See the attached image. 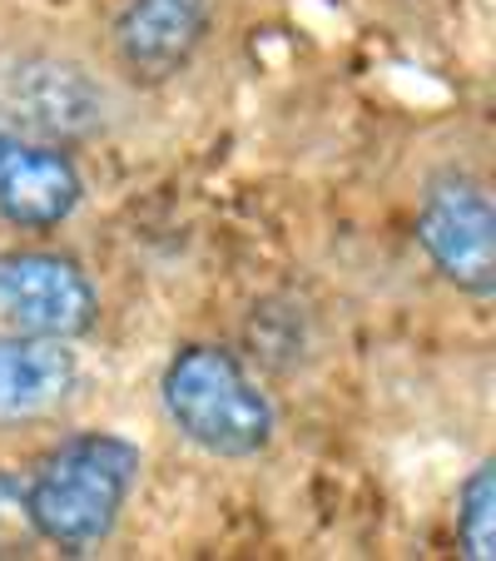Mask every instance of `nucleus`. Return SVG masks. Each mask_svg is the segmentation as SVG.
I'll list each match as a JSON object with an SVG mask.
<instances>
[{"mask_svg": "<svg viewBox=\"0 0 496 561\" xmlns=\"http://www.w3.org/2000/svg\"><path fill=\"white\" fill-rule=\"evenodd\" d=\"M139 472H145L139 443L105 433V427H85L45 447L21 477L25 512H31L41 547H55L65 557L105 547L135 497Z\"/></svg>", "mask_w": 496, "mask_h": 561, "instance_id": "nucleus-1", "label": "nucleus"}, {"mask_svg": "<svg viewBox=\"0 0 496 561\" xmlns=\"http://www.w3.org/2000/svg\"><path fill=\"white\" fill-rule=\"evenodd\" d=\"M159 408L189 447L223 462L258 457L278 433V408L264 382L223 343H184L159 373Z\"/></svg>", "mask_w": 496, "mask_h": 561, "instance_id": "nucleus-2", "label": "nucleus"}, {"mask_svg": "<svg viewBox=\"0 0 496 561\" xmlns=\"http://www.w3.org/2000/svg\"><path fill=\"white\" fill-rule=\"evenodd\" d=\"M0 119L45 145H80L109 129L115 90L70 50H15L0 65Z\"/></svg>", "mask_w": 496, "mask_h": 561, "instance_id": "nucleus-3", "label": "nucleus"}, {"mask_svg": "<svg viewBox=\"0 0 496 561\" xmlns=\"http://www.w3.org/2000/svg\"><path fill=\"white\" fill-rule=\"evenodd\" d=\"M417 244L457 294L486 298L496 288V209L472 170H442L417 199Z\"/></svg>", "mask_w": 496, "mask_h": 561, "instance_id": "nucleus-4", "label": "nucleus"}, {"mask_svg": "<svg viewBox=\"0 0 496 561\" xmlns=\"http://www.w3.org/2000/svg\"><path fill=\"white\" fill-rule=\"evenodd\" d=\"M100 323V288L70 254L5 249L0 254V329L41 339H85Z\"/></svg>", "mask_w": 496, "mask_h": 561, "instance_id": "nucleus-5", "label": "nucleus"}, {"mask_svg": "<svg viewBox=\"0 0 496 561\" xmlns=\"http://www.w3.org/2000/svg\"><path fill=\"white\" fill-rule=\"evenodd\" d=\"M214 31V0H119L109 60L125 85L154 90L194 65Z\"/></svg>", "mask_w": 496, "mask_h": 561, "instance_id": "nucleus-6", "label": "nucleus"}, {"mask_svg": "<svg viewBox=\"0 0 496 561\" xmlns=\"http://www.w3.org/2000/svg\"><path fill=\"white\" fill-rule=\"evenodd\" d=\"M80 199L85 180L65 145H45L0 119V219L15 229H60Z\"/></svg>", "mask_w": 496, "mask_h": 561, "instance_id": "nucleus-7", "label": "nucleus"}, {"mask_svg": "<svg viewBox=\"0 0 496 561\" xmlns=\"http://www.w3.org/2000/svg\"><path fill=\"white\" fill-rule=\"evenodd\" d=\"M80 392V353L70 339L0 329V427H35Z\"/></svg>", "mask_w": 496, "mask_h": 561, "instance_id": "nucleus-8", "label": "nucleus"}, {"mask_svg": "<svg viewBox=\"0 0 496 561\" xmlns=\"http://www.w3.org/2000/svg\"><path fill=\"white\" fill-rule=\"evenodd\" d=\"M457 541L462 557L492 561L496 557V462H476L457 488Z\"/></svg>", "mask_w": 496, "mask_h": 561, "instance_id": "nucleus-9", "label": "nucleus"}, {"mask_svg": "<svg viewBox=\"0 0 496 561\" xmlns=\"http://www.w3.org/2000/svg\"><path fill=\"white\" fill-rule=\"evenodd\" d=\"M31 547H41V537H35L31 512H25L21 477L0 467V557H25Z\"/></svg>", "mask_w": 496, "mask_h": 561, "instance_id": "nucleus-10", "label": "nucleus"}]
</instances>
